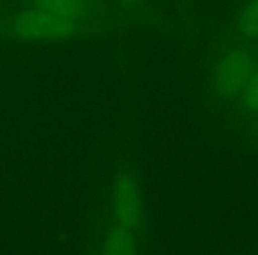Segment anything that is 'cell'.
I'll return each mask as SVG.
<instances>
[{"instance_id": "8992f818", "label": "cell", "mask_w": 258, "mask_h": 255, "mask_svg": "<svg viewBox=\"0 0 258 255\" xmlns=\"http://www.w3.org/2000/svg\"><path fill=\"white\" fill-rule=\"evenodd\" d=\"M240 96V103L246 110L258 114V68L254 69V73L251 75V78L247 80V83L244 85Z\"/></svg>"}, {"instance_id": "277c9868", "label": "cell", "mask_w": 258, "mask_h": 255, "mask_svg": "<svg viewBox=\"0 0 258 255\" xmlns=\"http://www.w3.org/2000/svg\"><path fill=\"white\" fill-rule=\"evenodd\" d=\"M34 6L57 15L80 20L89 13V0H34Z\"/></svg>"}, {"instance_id": "5b68a950", "label": "cell", "mask_w": 258, "mask_h": 255, "mask_svg": "<svg viewBox=\"0 0 258 255\" xmlns=\"http://www.w3.org/2000/svg\"><path fill=\"white\" fill-rule=\"evenodd\" d=\"M235 29L246 37H258V0H249L237 16Z\"/></svg>"}, {"instance_id": "3957f363", "label": "cell", "mask_w": 258, "mask_h": 255, "mask_svg": "<svg viewBox=\"0 0 258 255\" xmlns=\"http://www.w3.org/2000/svg\"><path fill=\"white\" fill-rule=\"evenodd\" d=\"M256 68V62L247 52L232 50L221 55L216 68V85L219 92L225 96H239Z\"/></svg>"}, {"instance_id": "7a4b0ae2", "label": "cell", "mask_w": 258, "mask_h": 255, "mask_svg": "<svg viewBox=\"0 0 258 255\" xmlns=\"http://www.w3.org/2000/svg\"><path fill=\"white\" fill-rule=\"evenodd\" d=\"M78 20L36 8L23 11L15 20V32L30 41H57L66 39L78 32Z\"/></svg>"}, {"instance_id": "52a82bcc", "label": "cell", "mask_w": 258, "mask_h": 255, "mask_svg": "<svg viewBox=\"0 0 258 255\" xmlns=\"http://www.w3.org/2000/svg\"><path fill=\"white\" fill-rule=\"evenodd\" d=\"M254 137H256V140H258V119H256V122H254Z\"/></svg>"}, {"instance_id": "ba28073f", "label": "cell", "mask_w": 258, "mask_h": 255, "mask_svg": "<svg viewBox=\"0 0 258 255\" xmlns=\"http://www.w3.org/2000/svg\"><path fill=\"white\" fill-rule=\"evenodd\" d=\"M118 2H124V4H131V2H135V0H118Z\"/></svg>"}, {"instance_id": "6da1fadb", "label": "cell", "mask_w": 258, "mask_h": 255, "mask_svg": "<svg viewBox=\"0 0 258 255\" xmlns=\"http://www.w3.org/2000/svg\"><path fill=\"white\" fill-rule=\"evenodd\" d=\"M142 220V202L133 176H122L115 186L113 225L108 237L106 251L124 255L135 251L137 230Z\"/></svg>"}]
</instances>
